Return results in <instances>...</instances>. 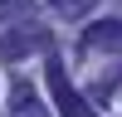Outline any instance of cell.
I'll list each match as a JSON object with an SVG mask.
<instances>
[{
  "instance_id": "cell-1",
  "label": "cell",
  "mask_w": 122,
  "mask_h": 117,
  "mask_svg": "<svg viewBox=\"0 0 122 117\" xmlns=\"http://www.w3.org/2000/svg\"><path fill=\"white\" fill-rule=\"evenodd\" d=\"M44 78H49V93H54V107H59V117H98V107H88V98L78 93L73 83H68L64 63H59L54 54L44 58Z\"/></svg>"
},
{
  "instance_id": "cell-2",
  "label": "cell",
  "mask_w": 122,
  "mask_h": 117,
  "mask_svg": "<svg viewBox=\"0 0 122 117\" xmlns=\"http://www.w3.org/2000/svg\"><path fill=\"white\" fill-rule=\"evenodd\" d=\"M83 49L88 54H117L122 58V20H98L83 29Z\"/></svg>"
},
{
  "instance_id": "cell-3",
  "label": "cell",
  "mask_w": 122,
  "mask_h": 117,
  "mask_svg": "<svg viewBox=\"0 0 122 117\" xmlns=\"http://www.w3.org/2000/svg\"><path fill=\"white\" fill-rule=\"evenodd\" d=\"M49 44V34L39 24H20V29H10L5 39H0V58H20V54H29V49H44Z\"/></svg>"
},
{
  "instance_id": "cell-4",
  "label": "cell",
  "mask_w": 122,
  "mask_h": 117,
  "mask_svg": "<svg viewBox=\"0 0 122 117\" xmlns=\"http://www.w3.org/2000/svg\"><path fill=\"white\" fill-rule=\"evenodd\" d=\"M93 5H98V0H54V10H59L64 20H83Z\"/></svg>"
},
{
  "instance_id": "cell-5",
  "label": "cell",
  "mask_w": 122,
  "mask_h": 117,
  "mask_svg": "<svg viewBox=\"0 0 122 117\" xmlns=\"http://www.w3.org/2000/svg\"><path fill=\"white\" fill-rule=\"evenodd\" d=\"M0 5H10V0H0Z\"/></svg>"
}]
</instances>
